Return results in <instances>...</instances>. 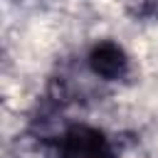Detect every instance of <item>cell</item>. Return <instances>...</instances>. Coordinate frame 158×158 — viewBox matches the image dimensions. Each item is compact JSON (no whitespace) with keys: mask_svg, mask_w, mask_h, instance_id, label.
I'll list each match as a JSON object with an SVG mask.
<instances>
[{"mask_svg":"<svg viewBox=\"0 0 158 158\" xmlns=\"http://www.w3.org/2000/svg\"><path fill=\"white\" fill-rule=\"evenodd\" d=\"M59 158H116L106 136L91 126H72L59 141Z\"/></svg>","mask_w":158,"mask_h":158,"instance_id":"obj_1","label":"cell"},{"mask_svg":"<svg viewBox=\"0 0 158 158\" xmlns=\"http://www.w3.org/2000/svg\"><path fill=\"white\" fill-rule=\"evenodd\" d=\"M91 72L104 79H121L128 69V59L116 42H99L89 54Z\"/></svg>","mask_w":158,"mask_h":158,"instance_id":"obj_2","label":"cell"}]
</instances>
